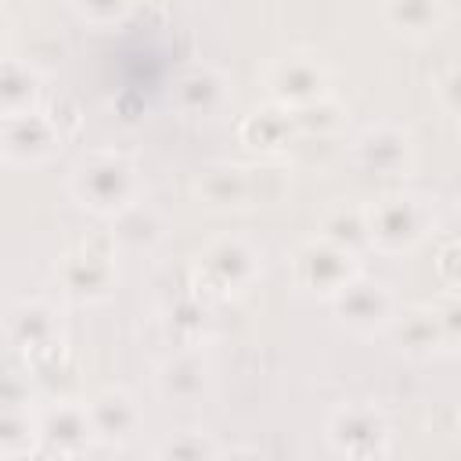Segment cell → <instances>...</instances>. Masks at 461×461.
Instances as JSON below:
<instances>
[{"label": "cell", "instance_id": "1", "mask_svg": "<svg viewBox=\"0 0 461 461\" xmlns=\"http://www.w3.org/2000/svg\"><path fill=\"white\" fill-rule=\"evenodd\" d=\"M292 180L288 169L274 166V162H212L205 166L194 184L191 194L198 205L212 209V212H227V209H256V205H277L288 194Z\"/></svg>", "mask_w": 461, "mask_h": 461}, {"label": "cell", "instance_id": "2", "mask_svg": "<svg viewBox=\"0 0 461 461\" xmlns=\"http://www.w3.org/2000/svg\"><path fill=\"white\" fill-rule=\"evenodd\" d=\"M68 194L94 216L112 220L119 209L137 202L144 194L140 187V169L130 155L115 148H94L83 151L79 162L68 173Z\"/></svg>", "mask_w": 461, "mask_h": 461}, {"label": "cell", "instance_id": "3", "mask_svg": "<svg viewBox=\"0 0 461 461\" xmlns=\"http://www.w3.org/2000/svg\"><path fill=\"white\" fill-rule=\"evenodd\" d=\"M364 238L375 252L403 256L414 252L436 230V205L414 191H389L360 205Z\"/></svg>", "mask_w": 461, "mask_h": 461}, {"label": "cell", "instance_id": "4", "mask_svg": "<svg viewBox=\"0 0 461 461\" xmlns=\"http://www.w3.org/2000/svg\"><path fill=\"white\" fill-rule=\"evenodd\" d=\"M54 277H58V288L65 299H72L79 306L104 303L119 285V245L112 241L108 230L76 238L61 252Z\"/></svg>", "mask_w": 461, "mask_h": 461}, {"label": "cell", "instance_id": "5", "mask_svg": "<svg viewBox=\"0 0 461 461\" xmlns=\"http://www.w3.org/2000/svg\"><path fill=\"white\" fill-rule=\"evenodd\" d=\"M259 249L241 234L209 238L191 263V288L202 299H230L256 285L259 277Z\"/></svg>", "mask_w": 461, "mask_h": 461}, {"label": "cell", "instance_id": "6", "mask_svg": "<svg viewBox=\"0 0 461 461\" xmlns=\"http://www.w3.org/2000/svg\"><path fill=\"white\" fill-rule=\"evenodd\" d=\"M461 310H457V292H443L436 303H418V306H407V310H396V317L389 321L385 335L393 339V346L407 357H436V353H447L454 349L457 342V321Z\"/></svg>", "mask_w": 461, "mask_h": 461}, {"label": "cell", "instance_id": "7", "mask_svg": "<svg viewBox=\"0 0 461 461\" xmlns=\"http://www.w3.org/2000/svg\"><path fill=\"white\" fill-rule=\"evenodd\" d=\"M7 342L36 367L50 371L65 360V339H61V313L50 299H22L4 317Z\"/></svg>", "mask_w": 461, "mask_h": 461}, {"label": "cell", "instance_id": "8", "mask_svg": "<svg viewBox=\"0 0 461 461\" xmlns=\"http://www.w3.org/2000/svg\"><path fill=\"white\" fill-rule=\"evenodd\" d=\"M331 65L324 61L321 50L310 47H292L281 58H274L263 72V86L274 104L281 108H303L310 101H321L331 94Z\"/></svg>", "mask_w": 461, "mask_h": 461}, {"label": "cell", "instance_id": "9", "mask_svg": "<svg viewBox=\"0 0 461 461\" xmlns=\"http://www.w3.org/2000/svg\"><path fill=\"white\" fill-rule=\"evenodd\" d=\"M360 274V259L353 249L335 245L321 234H313L310 241H303L292 259H288V277L292 288L313 299H331L342 285H349Z\"/></svg>", "mask_w": 461, "mask_h": 461}, {"label": "cell", "instance_id": "10", "mask_svg": "<svg viewBox=\"0 0 461 461\" xmlns=\"http://www.w3.org/2000/svg\"><path fill=\"white\" fill-rule=\"evenodd\" d=\"M328 447L339 457L353 461H382L393 454V425L375 403H339L328 414Z\"/></svg>", "mask_w": 461, "mask_h": 461}, {"label": "cell", "instance_id": "11", "mask_svg": "<svg viewBox=\"0 0 461 461\" xmlns=\"http://www.w3.org/2000/svg\"><path fill=\"white\" fill-rule=\"evenodd\" d=\"M328 303H331L335 321L353 335H382L389 328V321L396 317V310H400L396 292L385 281L367 277V274H357Z\"/></svg>", "mask_w": 461, "mask_h": 461}, {"label": "cell", "instance_id": "12", "mask_svg": "<svg viewBox=\"0 0 461 461\" xmlns=\"http://www.w3.org/2000/svg\"><path fill=\"white\" fill-rule=\"evenodd\" d=\"M65 148V133L54 126L50 112L32 108L0 119V162L7 166H47Z\"/></svg>", "mask_w": 461, "mask_h": 461}, {"label": "cell", "instance_id": "13", "mask_svg": "<svg viewBox=\"0 0 461 461\" xmlns=\"http://www.w3.org/2000/svg\"><path fill=\"white\" fill-rule=\"evenodd\" d=\"M97 443L90 414H86V400H50L43 411H36V447L43 454H58V457H79Z\"/></svg>", "mask_w": 461, "mask_h": 461}, {"label": "cell", "instance_id": "14", "mask_svg": "<svg viewBox=\"0 0 461 461\" xmlns=\"http://www.w3.org/2000/svg\"><path fill=\"white\" fill-rule=\"evenodd\" d=\"M353 166L375 176H403L414 166V137L396 122H371L353 140Z\"/></svg>", "mask_w": 461, "mask_h": 461}, {"label": "cell", "instance_id": "15", "mask_svg": "<svg viewBox=\"0 0 461 461\" xmlns=\"http://www.w3.org/2000/svg\"><path fill=\"white\" fill-rule=\"evenodd\" d=\"M169 101L184 119H216L230 104V76L209 61H191L176 72Z\"/></svg>", "mask_w": 461, "mask_h": 461}, {"label": "cell", "instance_id": "16", "mask_svg": "<svg viewBox=\"0 0 461 461\" xmlns=\"http://www.w3.org/2000/svg\"><path fill=\"white\" fill-rule=\"evenodd\" d=\"M155 389L166 403L173 407H194L209 396L212 389V367L209 357L202 349H176L173 357H166L155 371Z\"/></svg>", "mask_w": 461, "mask_h": 461}, {"label": "cell", "instance_id": "17", "mask_svg": "<svg viewBox=\"0 0 461 461\" xmlns=\"http://www.w3.org/2000/svg\"><path fill=\"white\" fill-rule=\"evenodd\" d=\"M86 414H90V425H94L97 443H108V447L130 443L140 432V425H144V411H140L137 396L130 389H122V385L97 389L86 400Z\"/></svg>", "mask_w": 461, "mask_h": 461}, {"label": "cell", "instance_id": "18", "mask_svg": "<svg viewBox=\"0 0 461 461\" xmlns=\"http://www.w3.org/2000/svg\"><path fill=\"white\" fill-rule=\"evenodd\" d=\"M166 230H169L166 212L140 194L137 202H130L126 209H119L112 216V230L108 234L119 245V252H151L155 245H162Z\"/></svg>", "mask_w": 461, "mask_h": 461}, {"label": "cell", "instance_id": "19", "mask_svg": "<svg viewBox=\"0 0 461 461\" xmlns=\"http://www.w3.org/2000/svg\"><path fill=\"white\" fill-rule=\"evenodd\" d=\"M238 137H241L245 148H252L259 155H277V151H288L292 148V140L299 137V130H295L292 112L270 101V104H263V108H256V112H249L241 119Z\"/></svg>", "mask_w": 461, "mask_h": 461}, {"label": "cell", "instance_id": "20", "mask_svg": "<svg viewBox=\"0 0 461 461\" xmlns=\"http://www.w3.org/2000/svg\"><path fill=\"white\" fill-rule=\"evenodd\" d=\"M447 0H385L382 18L403 40H429L447 25Z\"/></svg>", "mask_w": 461, "mask_h": 461}, {"label": "cell", "instance_id": "21", "mask_svg": "<svg viewBox=\"0 0 461 461\" xmlns=\"http://www.w3.org/2000/svg\"><path fill=\"white\" fill-rule=\"evenodd\" d=\"M43 76L29 58L0 54V119L40 108Z\"/></svg>", "mask_w": 461, "mask_h": 461}, {"label": "cell", "instance_id": "22", "mask_svg": "<svg viewBox=\"0 0 461 461\" xmlns=\"http://www.w3.org/2000/svg\"><path fill=\"white\" fill-rule=\"evenodd\" d=\"M36 450V411L0 403V457Z\"/></svg>", "mask_w": 461, "mask_h": 461}, {"label": "cell", "instance_id": "23", "mask_svg": "<svg viewBox=\"0 0 461 461\" xmlns=\"http://www.w3.org/2000/svg\"><path fill=\"white\" fill-rule=\"evenodd\" d=\"M292 112V119H295V130L299 133H310V137H328V133H335L339 126H342V104L339 101H331V94L328 97H321V101H310V104H303V108H288Z\"/></svg>", "mask_w": 461, "mask_h": 461}, {"label": "cell", "instance_id": "24", "mask_svg": "<svg viewBox=\"0 0 461 461\" xmlns=\"http://www.w3.org/2000/svg\"><path fill=\"white\" fill-rule=\"evenodd\" d=\"M317 234H321V238H328V241H335V245H346V249H353V252H357L360 245H367V238H364V212H360V205H357V209H335V212H328Z\"/></svg>", "mask_w": 461, "mask_h": 461}, {"label": "cell", "instance_id": "25", "mask_svg": "<svg viewBox=\"0 0 461 461\" xmlns=\"http://www.w3.org/2000/svg\"><path fill=\"white\" fill-rule=\"evenodd\" d=\"M158 457H169V461H202V457H216V454H223V447L216 443V439H209L205 432H176V436H169L158 450H155Z\"/></svg>", "mask_w": 461, "mask_h": 461}, {"label": "cell", "instance_id": "26", "mask_svg": "<svg viewBox=\"0 0 461 461\" xmlns=\"http://www.w3.org/2000/svg\"><path fill=\"white\" fill-rule=\"evenodd\" d=\"M72 11L79 22H86L94 29H112V25L126 22V14L133 11V0H72Z\"/></svg>", "mask_w": 461, "mask_h": 461}, {"label": "cell", "instance_id": "27", "mask_svg": "<svg viewBox=\"0 0 461 461\" xmlns=\"http://www.w3.org/2000/svg\"><path fill=\"white\" fill-rule=\"evenodd\" d=\"M432 101H436V108L443 115H450V119L457 115V108H461V76H457L454 61L443 65L439 76H432Z\"/></svg>", "mask_w": 461, "mask_h": 461}, {"label": "cell", "instance_id": "28", "mask_svg": "<svg viewBox=\"0 0 461 461\" xmlns=\"http://www.w3.org/2000/svg\"><path fill=\"white\" fill-rule=\"evenodd\" d=\"M436 274L443 281V292H457V241L447 238L439 256H436Z\"/></svg>", "mask_w": 461, "mask_h": 461}, {"label": "cell", "instance_id": "29", "mask_svg": "<svg viewBox=\"0 0 461 461\" xmlns=\"http://www.w3.org/2000/svg\"><path fill=\"white\" fill-rule=\"evenodd\" d=\"M7 36H11V18L0 11V54H4V43H7Z\"/></svg>", "mask_w": 461, "mask_h": 461}, {"label": "cell", "instance_id": "30", "mask_svg": "<svg viewBox=\"0 0 461 461\" xmlns=\"http://www.w3.org/2000/svg\"><path fill=\"white\" fill-rule=\"evenodd\" d=\"M0 166H4V162H0Z\"/></svg>", "mask_w": 461, "mask_h": 461}]
</instances>
